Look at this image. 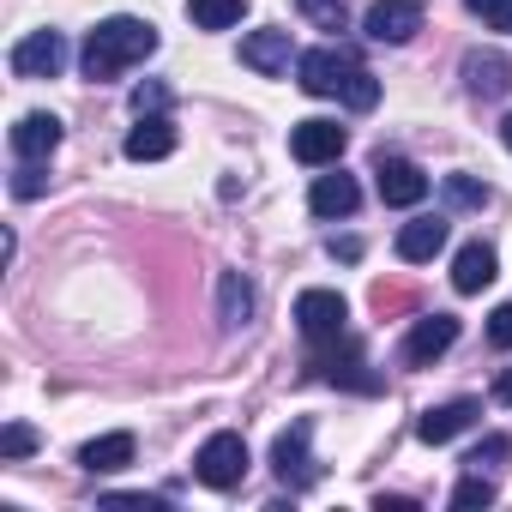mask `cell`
<instances>
[{
    "label": "cell",
    "instance_id": "obj_29",
    "mask_svg": "<svg viewBox=\"0 0 512 512\" xmlns=\"http://www.w3.org/2000/svg\"><path fill=\"white\" fill-rule=\"evenodd\" d=\"M49 187V175H43V163H25L19 175H13V199H37Z\"/></svg>",
    "mask_w": 512,
    "mask_h": 512
},
{
    "label": "cell",
    "instance_id": "obj_27",
    "mask_svg": "<svg viewBox=\"0 0 512 512\" xmlns=\"http://www.w3.org/2000/svg\"><path fill=\"white\" fill-rule=\"evenodd\" d=\"M169 109V85H133V115H163Z\"/></svg>",
    "mask_w": 512,
    "mask_h": 512
},
{
    "label": "cell",
    "instance_id": "obj_4",
    "mask_svg": "<svg viewBox=\"0 0 512 512\" xmlns=\"http://www.w3.org/2000/svg\"><path fill=\"white\" fill-rule=\"evenodd\" d=\"M452 344H458V314H422V320L404 332L398 362H404V368H434Z\"/></svg>",
    "mask_w": 512,
    "mask_h": 512
},
{
    "label": "cell",
    "instance_id": "obj_14",
    "mask_svg": "<svg viewBox=\"0 0 512 512\" xmlns=\"http://www.w3.org/2000/svg\"><path fill=\"white\" fill-rule=\"evenodd\" d=\"M494 284V247L488 241H464L458 260H452V290L458 296H482Z\"/></svg>",
    "mask_w": 512,
    "mask_h": 512
},
{
    "label": "cell",
    "instance_id": "obj_34",
    "mask_svg": "<svg viewBox=\"0 0 512 512\" xmlns=\"http://www.w3.org/2000/svg\"><path fill=\"white\" fill-rule=\"evenodd\" d=\"M500 139H506V151H512V115H506V121H500Z\"/></svg>",
    "mask_w": 512,
    "mask_h": 512
},
{
    "label": "cell",
    "instance_id": "obj_25",
    "mask_svg": "<svg viewBox=\"0 0 512 512\" xmlns=\"http://www.w3.org/2000/svg\"><path fill=\"white\" fill-rule=\"evenodd\" d=\"M452 506H458V512H470V506H494V482H488L482 470H470V476L452 488Z\"/></svg>",
    "mask_w": 512,
    "mask_h": 512
},
{
    "label": "cell",
    "instance_id": "obj_22",
    "mask_svg": "<svg viewBox=\"0 0 512 512\" xmlns=\"http://www.w3.org/2000/svg\"><path fill=\"white\" fill-rule=\"evenodd\" d=\"M440 193H446L452 211H482L488 205V181H476V175H446Z\"/></svg>",
    "mask_w": 512,
    "mask_h": 512
},
{
    "label": "cell",
    "instance_id": "obj_30",
    "mask_svg": "<svg viewBox=\"0 0 512 512\" xmlns=\"http://www.w3.org/2000/svg\"><path fill=\"white\" fill-rule=\"evenodd\" d=\"M488 344H494V350H512V302H500V308L488 314Z\"/></svg>",
    "mask_w": 512,
    "mask_h": 512
},
{
    "label": "cell",
    "instance_id": "obj_23",
    "mask_svg": "<svg viewBox=\"0 0 512 512\" xmlns=\"http://www.w3.org/2000/svg\"><path fill=\"white\" fill-rule=\"evenodd\" d=\"M302 7V19H314L320 31H344V19H350V0H296Z\"/></svg>",
    "mask_w": 512,
    "mask_h": 512
},
{
    "label": "cell",
    "instance_id": "obj_24",
    "mask_svg": "<svg viewBox=\"0 0 512 512\" xmlns=\"http://www.w3.org/2000/svg\"><path fill=\"white\" fill-rule=\"evenodd\" d=\"M344 103H350L356 115H368V109L380 103V79H374L368 67H356V73H350V85H344Z\"/></svg>",
    "mask_w": 512,
    "mask_h": 512
},
{
    "label": "cell",
    "instance_id": "obj_10",
    "mask_svg": "<svg viewBox=\"0 0 512 512\" xmlns=\"http://www.w3.org/2000/svg\"><path fill=\"white\" fill-rule=\"evenodd\" d=\"M476 422H482V404H476V398H452V404H434V410L416 416V440H422V446H446V440L470 434Z\"/></svg>",
    "mask_w": 512,
    "mask_h": 512
},
{
    "label": "cell",
    "instance_id": "obj_11",
    "mask_svg": "<svg viewBox=\"0 0 512 512\" xmlns=\"http://www.w3.org/2000/svg\"><path fill=\"white\" fill-rule=\"evenodd\" d=\"M67 67V37L61 31H31L25 43H13V73L19 79H55Z\"/></svg>",
    "mask_w": 512,
    "mask_h": 512
},
{
    "label": "cell",
    "instance_id": "obj_32",
    "mask_svg": "<svg viewBox=\"0 0 512 512\" xmlns=\"http://www.w3.org/2000/svg\"><path fill=\"white\" fill-rule=\"evenodd\" d=\"M494 404H512V368L494 374Z\"/></svg>",
    "mask_w": 512,
    "mask_h": 512
},
{
    "label": "cell",
    "instance_id": "obj_18",
    "mask_svg": "<svg viewBox=\"0 0 512 512\" xmlns=\"http://www.w3.org/2000/svg\"><path fill=\"white\" fill-rule=\"evenodd\" d=\"M133 452H139V440H133L127 428H115V434H97V440L79 452V464H85L91 476H109V470H127Z\"/></svg>",
    "mask_w": 512,
    "mask_h": 512
},
{
    "label": "cell",
    "instance_id": "obj_17",
    "mask_svg": "<svg viewBox=\"0 0 512 512\" xmlns=\"http://www.w3.org/2000/svg\"><path fill=\"white\" fill-rule=\"evenodd\" d=\"M440 247H446V217H416V223L398 229V260H404V266L434 260Z\"/></svg>",
    "mask_w": 512,
    "mask_h": 512
},
{
    "label": "cell",
    "instance_id": "obj_3",
    "mask_svg": "<svg viewBox=\"0 0 512 512\" xmlns=\"http://www.w3.org/2000/svg\"><path fill=\"white\" fill-rule=\"evenodd\" d=\"M193 476L205 482V488H235L241 476H247V440L241 434H211L199 452H193Z\"/></svg>",
    "mask_w": 512,
    "mask_h": 512
},
{
    "label": "cell",
    "instance_id": "obj_19",
    "mask_svg": "<svg viewBox=\"0 0 512 512\" xmlns=\"http://www.w3.org/2000/svg\"><path fill=\"white\" fill-rule=\"evenodd\" d=\"M175 151V127L163 121V115H139V127L127 133V157L133 163H157V157H169Z\"/></svg>",
    "mask_w": 512,
    "mask_h": 512
},
{
    "label": "cell",
    "instance_id": "obj_12",
    "mask_svg": "<svg viewBox=\"0 0 512 512\" xmlns=\"http://www.w3.org/2000/svg\"><path fill=\"white\" fill-rule=\"evenodd\" d=\"M290 61H296V49H290V31H247V37H241V67H253L260 79H278V73H290Z\"/></svg>",
    "mask_w": 512,
    "mask_h": 512
},
{
    "label": "cell",
    "instance_id": "obj_7",
    "mask_svg": "<svg viewBox=\"0 0 512 512\" xmlns=\"http://www.w3.org/2000/svg\"><path fill=\"white\" fill-rule=\"evenodd\" d=\"M374 187H380V199H386V205L410 211V205H422V199H428V187H434V181H428L410 157H386V151H380V157H374Z\"/></svg>",
    "mask_w": 512,
    "mask_h": 512
},
{
    "label": "cell",
    "instance_id": "obj_16",
    "mask_svg": "<svg viewBox=\"0 0 512 512\" xmlns=\"http://www.w3.org/2000/svg\"><path fill=\"white\" fill-rule=\"evenodd\" d=\"M356 205H362V187L350 175H314V187H308V211L314 217H350Z\"/></svg>",
    "mask_w": 512,
    "mask_h": 512
},
{
    "label": "cell",
    "instance_id": "obj_6",
    "mask_svg": "<svg viewBox=\"0 0 512 512\" xmlns=\"http://www.w3.org/2000/svg\"><path fill=\"white\" fill-rule=\"evenodd\" d=\"M344 320H350V308H344L338 290H302L296 296V326H302L308 344H338L344 338Z\"/></svg>",
    "mask_w": 512,
    "mask_h": 512
},
{
    "label": "cell",
    "instance_id": "obj_28",
    "mask_svg": "<svg viewBox=\"0 0 512 512\" xmlns=\"http://www.w3.org/2000/svg\"><path fill=\"white\" fill-rule=\"evenodd\" d=\"M500 458H512V440H506V434H488L464 464H470V470H482V464H500Z\"/></svg>",
    "mask_w": 512,
    "mask_h": 512
},
{
    "label": "cell",
    "instance_id": "obj_13",
    "mask_svg": "<svg viewBox=\"0 0 512 512\" xmlns=\"http://www.w3.org/2000/svg\"><path fill=\"white\" fill-rule=\"evenodd\" d=\"M464 85H470V97H506L512 91V61L494 55V49H470L464 55Z\"/></svg>",
    "mask_w": 512,
    "mask_h": 512
},
{
    "label": "cell",
    "instance_id": "obj_8",
    "mask_svg": "<svg viewBox=\"0 0 512 512\" xmlns=\"http://www.w3.org/2000/svg\"><path fill=\"white\" fill-rule=\"evenodd\" d=\"M422 25H428V7H422V0H374L368 19H362V31H368L374 43H410Z\"/></svg>",
    "mask_w": 512,
    "mask_h": 512
},
{
    "label": "cell",
    "instance_id": "obj_2",
    "mask_svg": "<svg viewBox=\"0 0 512 512\" xmlns=\"http://www.w3.org/2000/svg\"><path fill=\"white\" fill-rule=\"evenodd\" d=\"M356 67H362V61H356V49L326 43V49L296 55V85H302L308 97H344V85H350V73H356Z\"/></svg>",
    "mask_w": 512,
    "mask_h": 512
},
{
    "label": "cell",
    "instance_id": "obj_21",
    "mask_svg": "<svg viewBox=\"0 0 512 512\" xmlns=\"http://www.w3.org/2000/svg\"><path fill=\"white\" fill-rule=\"evenodd\" d=\"M187 19H193L199 31H229V25L247 19V0H193Z\"/></svg>",
    "mask_w": 512,
    "mask_h": 512
},
{
    "label": "cell",
    "instance_id": "obj_5",
    "mask_svg": "<svg viewBox=\"0 0 512 512\" xmlns=\"http://www.w3.org/2000/svg\"><path fill=\"white\" fill-rule=\"evenodd\" d=\"M308 440H314V428H308V422H290V428L278 434V446H272V470H278V482H284L290 494H302V488L320 482V464H314Z\"/></svg>",
    "mask_w": 512,
    "mask_h": 512
},
{
    "label": "cell",
    "instance_id": "obj_20",
    "mask_svg": "<svg viewBox=\"0 0 512 512\" xmlns=\"http://www.w3.org/2000/svg\"><path fill=\"white\" fill-rule=\"evenodd\" d=\"M217 320H223L229 332H241V326L253 320V284H247L241 272H223V278H217Z\"/></svg>",
    "mask_w": 512,
    "mask_h": 512
},
{
    "label": "cell",
    "instance_id": "obj_9",
    "mask_svg": "<svg viewBox=\"0 0 512 512\" xmlns=\"http://www.w3.org/2000/svg\"><path fill=\"white\" fill-rule=\"evenodd\" d=\"M344 145H350V133H344L338 121H302V127H290V157H296V163H308V169L338 163V157H344Z\"/></svg>",
    "mask_w": 512,
    "mask_h": 512
},
{
    "label": "cell",
    "instance_id": "obj_15",
    "mask_svg": "<svg viewBox=\"0 0 512 512\" xmlns=\"http://www.w3.org/2000/svg\"><path fill=\"white\" fill-rule=\"evenodd\" d=\"M55 145H61V121H55V115H25V121L13 127V157H19V163H49Z\"/></svg>",
    "mask_w": 512,
    "mask_h": 512
},
{
    "label": "cell",
    "instance_id": "obj_31",
    "mask_svg": "<svg viewBox=\"0 0 512 512\" xmlns=\"http://www.w3.org/2000/svg\"><path fill=\"white\" fill-rule=\"evenodd\" d=\"M464 7H470V13H476L482 25H500V19H506V7H512V0H464Z\"/></svg>",
    "mask_w": 512,
    "mask_h": 512
},
{
    "label": "cell",
    "instance_id": "obj_33",
    "mask_svg": "<svg viewBox=\"0 0 512 512\" xmlns=\"http://www.w3.org/2000/svg\"><path fill=\"white\" fill-rule=\"evenodd\" d=\"M332 253H338V260H362V241H356V235H344V241H332Z\"/></svg>",
    "mask_w": 512,
    "mask_h": 512
},
{
    "label": "cell",
    "instance_id": "obj_35",
    "mask_svg": "<svg viewBox=\"0 0 512 512\" xmlns=\"http://www.w3.org/2000/svg\"><path fill=\"white\" fill-rule=\"evenodd\" d=\"M494 31H506V37H512V7H506V19H500V25H494Z\"/></svg>",
    "mask_w": 512,
    "mask_h": 512
},
{
    "label": "cell",
    "instance_id": "obj_1",
    "mask_svg": "<svg viewBox=\"0 0 512 512\" xmlns=\"http://www.w3.org/2000/svg\"><path fill=\"white\" fill-rule=\"evenodd\" d=\"M151 55H157V25H145V19H103V25L85 37L79 67H85V79L109 85V79H121L127 67L151 61Z\"/></svg>",
    "mask_w": 512,
    "mask_h": 512
},
{
    "label": "cell",
    "instance_id": "obj_26",
    "mask_svg": "<svg viewBox=\"0 0 512 512\" xmlns=\"http://www.w3.org/2000/svg\"><path fill=\"white\" fill-rule=\"evenodd\" d=\"M37 452V434L25 428V422H7V428H0V458H7V464H19V458H31Z\"/></svg>",
    "mask_w": 512,
    "mask_h": 512
}]
</instances>
